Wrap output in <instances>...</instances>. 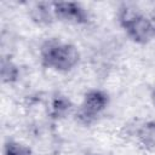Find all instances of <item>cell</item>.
I'll use <instances>...</instances> for the list:
<instances>
[{
  "label": "cell",
  "instance_id": "6da1fadb",
  "mask_svg": "<svg viewBox=\"0 0 155 155\" xmlns=\"http://www.w3.org/2000/svg\"><path fill=\"white\" fill-rule=\"evenodd\" d=\"M39 58L40 64L45 69L57 73H69L78 67L81 54L74 44L50 38L40 45Z\"/></svg>",
  "mask_w": 155,
  "mask_h": 155
},
{
  "label": "cell",
  "instance_id": "7a4b0ae2",
  "mask_svg": "<svg viewBox=\"0 0 155 155\" xmlns=\"http://www.w3.org/2000/svg\"><path fill=\"white\" fill-rule=\"evenodd\" d=\"M117 23L127 38L138 45H147L155 38V23L139 8L122 4L117 8Z\"/></svg>",
  "mask_w": 155,
  "mask_h": 155
},
{
  "label": "cell",
  "instance_id": "3957f363",
  "mask_svg": "<svg viewBox=\"0 0 155 155\" xmlns=\"http://www.w3.org/2000/svg\"><path fill=\"white\" fill-rule=\"evenodd\" d=\"M110 103V96L101 88H90L85 92L79 108L74 111L75 121L81 126L90 127L107 110Z\"/></svg>",
  "mask_w": 155,
  "mask_h": 155
},
{
  "label": "cell",
  "instance_id": "277c9868",
  "mask_svg": "<svg viewBox=\"0 0 155 155\" xmlns=\"http://www.w3.org/2000/svg\"><path fill=\"white\" fill-rule=\"evenodd\" d=\"M56 19L74 25H86L90 22V13L85 6L75 1H53Z\"/></svg>",
  "mask_w": 155,
  "mask_h": 155
},
{
  "label": "cell",
  "instance_id": "5b68a950",
  "mask_svg": "<svg viewBox=\"0 0 155 155\" xmlns=\"http://www.w3.org/2000/svg\"><path fill=\"white\" fill-rule=\"evenodd\" d=\"M28 15L31 22L40 27L51 25L56 21L52 2H46V1L34 2L29 8Z\"/></svg>",
  "mask_w": 155,
  "mask_h": 155
},
{
  "label": "cell",
  "instance_id": "8992f818",
  "mask_svg": "<svg viewBox=\"0 0 155 155\" xmlns=\"http://www.w3.org/2000/svg\"><path fill=\"white\" fill-rule=\"evenodd\" d=\"M71 111H74V104L69 97L62 93H56L50 102L48 115L52 120L59 121L65 119Z\"/></svg>",
  "mask_w": 155,
  "mask_h": 155
},
{
  "label": "cell",
  "instance_id": "52a82bcc",
  "mask_svg": "<svg viewBox=\"0 0 155 155\" xmlns=\"http://www.w3.org/2000/svg\"><path fill=\"white\" fill-rule=\"evenodd\" d=\"M137 143L148 151L155 150V120H147L136 130Z\"/></svg>",
  "mask_w": 155,
  "mask_h": 155
},
{
  "label": "cell",
  "instance_id": "ba28073f",
  "mask_svg": "<svg viewBox=\"0 0 155 155\" xmlns=\"http://www.w3.org/2000/svg\"><path fill=\"white\" fill-rule=\"evenodd\" d=\"M0 76H1L2 84H6V85H13L19 80V76H21L19 67L10 56H2L1 58Z\"/></svg>",
  "mask_w": 155,
  "mask_h": 155
},
{
  "label": "cell",
  "instance_id": "9c48e42d",
  "mask_svg": "<svg viewBox=\"0 0 155 155\" xmlns=\"http://www.w3.org/2000/svg\"><path fill=\"white\" fill-rule=\"evenodd\" d=\"M2 154L4 155H33V150L29 145L8 138L4 143Z\"/></svg>",
  "mask_w": 155,
  "mask_h": 155
},
{
  "label": "cell",
  "instance_id": "30bf717a",
  "mask_svg": "<svg viewBox=\"0 0 155 155\" xmlns=\"http://www.w3.org/2000/svg\"><path fill=\"white\" fill-rule=\"evenodd\" d=\"M150 99H151L153 105L155 107V84H154V86H153V88H151V92H150Z\"/></svg>",
  "mask_w": 155,
  "mask_h": 155
},
{
  "label": "cell",
  "instance_id": "8fae6325",
  "mask_svg": "<svg viewBox=\"0 0 155 155\" xmlns=\"http://www.w3.org/2000/svg\"><path fill=\"white\" fill-rule=\"evenodd\" d=\"M85 155H101V154H97V153H86Z\"/></svg>",
  "mask_w": 155,
  "mask_h": 155
}]
</instances>
